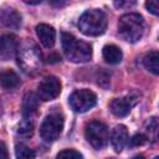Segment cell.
<instances>
[{
  "mask_svg": "<svg viewBox=\"0 0 159 159\" xmlns=\"http://www.w3.org/2000/svg\"><path fill=\"white\" fill-rule=\"evenodd\" d=\"M61 42H62V50L65 52V56L76 63L80 62H87L92 57V46L84 41L77 40L73 35L62 32L61 35Z\"/></svg>",
  "mask_w": 159,
  "mask_h": 159,
  "instance_id": "6da1fadb",
  "label": "cell"
},
{
  "mask_svg": "<svg viewBox=\"0 0 159 159\" xmlns=\"http://www.w3.org/2000/svg\"><path fill=\"white\" fill-rule=\"evenodd\" d=\"M107 16L101 9L86 10L78 20V29L86 36H99L107 29Z\"/></svg>",
  "mask_w": 159,
  "mask_h": 159,
  "instance_id": "7a4b0ae2",
  "label": "cell"
},
{
  "mask_svg": "<svg viewBox=\"0 0 159 159\" xmlns=\"http://www.w3.org/2000/svg\"><path fill=\"white\" fill-rule=\"evenodd\" d=\"M118 32L120 37L128 42H137L144 34L143 16L135 12L124 14L118 21Z\"/></svg>",
  "mask_w": 159,
  "mask_h": 159,
  "instance_id": "3957f363",
  "label": "cell"
},
{
  "mask_svg": "<svg viewBox=\"0 0 159 159\" xmlns=\"http://www.w3.org/2000/svg\"><path fill=\"white\" fill-rule=\"evenodd\" d=\"M84 135L87 142L97 150L104 148L108 143L109 134L107 125L101 120H92L86 125Z\"/></svg>",
  "mask_w": 159,
  "mask_h": 159,
  "instance_id": "277c9868",
  "label": "cell"
},
{
  "mask_svg": "<svg viewBox=\"0 0 159 159\" xmlns=\"http://www.w3.org/2000/svg\"><path fill=\"white\" fill-rule=\"evenodd\" d=\"M63 117L60 113L47 116L40 125V135L45 142H55L62 133Z\"/></svg>",
  "mask_w": 159,
  "mask_h": 159,
  "instance_id": "5b68a950",
  "label": "cell"
},
{
  "mask_svg": "<svg viewBox=\"0 0 159 159\" xmlns=\"http://www.w3.org/2000/svg\"><path fill=\"white\" fill-rule=\"evenodd\" d=\"M68 103H70L71 108L75 112H77V113H84V112L89 111L91 108H93L96 106V103H97V96L92 91H89L87 88L76 89L70 96Z\"/></svg>",
  "mask_w": 159,
  "mask_h": 159,
  "instance_id": "8992f818",
  "label": "cell"
},
{
  "mask_svg": "<svg viewBox=\"0 0 159 159\" xmlns=\"http://www.w3.org/2000/svg\"><path fill=\"white\" fill-rule=\"evenodd\" d=\"M61 92V82L55 76L45 77L37 87V97L42 101H52Z\"/></svg>",
  "mask_w": 159,
  "mask_h": 159,
  "instance_id": "52a82bcc",
  "label": "cell"
},
{
  "mask_svg": "<svg viewBox=\"0 0 159 159\" xmlns=\"http://www.w3.org/2000/svg\"><path fill=\"white\" fill-rule=\"evenodd\" d=\"M17 39L11 34H5L0 36V61L11 60L17 51Z\"/></svg>",
  "mask_w": 159,
  "mask_h": 159,
  "instance_id": "ba28073f",
  "label": "cell"
},
{
  "mask_svg": "<svg viewBox=\"0 0 159 159\" xmlns=\"http://www.w3.org/2000/svg\"><path fill=\"white\" fill-rule=\"evenodd\" d=\"M137 103V98L133 96H125V97H120V98H116L111 102L109 104V109L111 112L117 116V117H125L130 109L133 108V106Z\"/></svg>",
  "mask_w": 159,
  "mask_h": 159,
  "instance_id": "9c48e42d",
  "label": "cell"
},
{
  "mask_svg": "<svg viewBox=\"0 0 159 159\" xmlns=\"http://www.w3.org/2000/svg\"><path fill=\"white\" fill-rule=\"evenodd\" d=\"M36 35L40 40V42L46 47L51 48L55 45L56 41V31L51 25L47 24H39L36 26Z\"/></svg>",
  "mask_w": 159,
  "mask_h": 159,
  "instance_id": "30bf717a",
  "label": "cell"
},
{
  "mask_svg": "<svg viewBox=\"0 0 159 159\" xmlns=\"http://www.w3.org/2000/svg\"><path fill=\"white\" fill-rule=\"evenodd\" d=\"M111 142L113 145V149L116 152H122V149L125 147L127 142H128V130L127 127L123 124H119L117 127H114L113 132H112V137H111Z\"/></svg>",
  "mask_w": 159,
  "mask_h": 159,
  "instance_id": "8fae6325",
  "label": "cell"
},
{
  "mask_svg": "<svg viewBox=\"0 0 159 159\" xmlns=\"http://www.w3.org/2000/svg\"><path fill=\"white\" fill-rule=\"evenodd\" d=\"M0 22L10 29H17L21 25V15L12 7H5L0 11Z\"/></svg>",
  "mask_w": 159,
  "mask_h": 159,
  "instance_id": "7c38bea8",
  "label": "cell"
},
{
  "mask_svg": "<svg viewBox=\"0 0 159 159\" xmlns=\"http://www.w3.org/2000/svg\"><path fill=\"white\" fill-rule=\"evenodd\" d=\"M19 83H20V78L16 72H14L12 70H9V68L0 71V86L2 88L12 89V88L17 87Z\"/></svg>",
  "mask_w": 159,
  "mask_h": 159,
  "instance_id": "4fadbf2b",
  "label": "cell"
},
{
  "mask_svg": "<svg viewBox=\"0 0 159 159\" xmlns=\"http://www.w3.org/2000/svg\"><path fill=\"white\" fill-rule=\"evenodd\" d=\"M102 55L104 61L109 65H117L123 58L122 50L116 45H106L102 50Z\"/></svg>",
  "mask_w": 159,
  "mask_h": 159,
  "instance_id": "5bb4252c",
  "label": "cell"
},
{
  "mask_svg": "<svg viewBox=\"0 0 159 159\" xmlns=\"http://www.w3.org/2000/svg\"><path fill=\"white\" fill-rule=\"evenodd\" d=\"M39 107V97L35 93H27L26 97L24 98L22 103V109H24V116L27 118H31V116L36 112Z\"/></svg>",
  "mask_w": 159,
  "mask_h": 159,
  "instance_id": "9a60e30c",
  "label": "cell"
},
{
  "mask_svg": "<svg viewBox=\"0 0 159 159\" xmlns=\"http://www.w3.org/2000/svg\"><path fill=\"white\" fill-rule=\"evenodd\" d=\"M143 63H144V67L152 73L154 75L159 73V53L157 51L148 52L143 58Z\"/></svg>",
  "mask_w": 159,
  "mask_h": 159,
  "instance_id": "2e32d148",
  "label": "cell"
},
{
  "mask_svg": "<svg viewBox=\"0 0 159 159\" xmlns=\"http://www.w3.org/2000/svg\"><path fill=\"white\" fill-rule=\"evenodd\" d=\"M145 132H147V139H150L152 142L157 140L158 137V119L157 117H152L145 125Z\"/></svg>",
  "mask_w": 159,
  "mask_h": 159,
  "instance_id": "e0dca14e",
  "label": "cell"
},
{
  "mask_svg": "<svg viewBox=\"0 0 159 159\" xmlns=\"http://www.w3.org/2000/svg\"><path fill=\"white\" fill-rule=\"evenodd\" d=\"M16 159H35V153L32 149L24 144H17L15 149Z\"/></svg>",
  "mask_w": 159,
  "mask_h": 159,
  "instance_id": "ac0fdd59",
  "label": "cell"
},
{
  "mask_svg": "<svg viewBox=\"0 0 159 159\" xmlns=\"http://www.w3.org/2000/svg\"><path fill=\"white\" fill-rule=\"evenodd\" d=\"M32 130H34V122H32V119L25 117L24 120L19 125V133L22 134V135H31Z\"/></svg>",
  "mask_w": 159,
  "mask_h": 159,
  "instance_id": "d6986e66",
  "label": "cell"
},
{
  "mask_svg": "<svg viewBox=\"0 0 159 159\" xmlns=\"http://www.w3.org/2000/svg\"><path fill=\"white\" fill-rule=\"evenodd\" d=\"M56 159H83L82 154L75 149H65V150H61Z\"/></svg>",
  "mask_w": 159,
  "mask_h": 159,
  "instance_id": "ffe728a7",
  "label": "cell"
},
{
  "mask_svg": "<svg viewBox=\"0 0 159 159\" xmlns=\"http://www.w3.org/2000/svg\"><path fill=\"white\" fill-rule=\"evenodd\" d=\"M145 140H147L145 135H143V134H135V135H133L132 139H130V145H133V147H139V145H143V144L145 143Z\"/></svg>",
  "mask_w": 159,
  "mask_h": 159,
  "instance_id": "44dd1931",
  "label": "cell"
},
{
  "mask_svg": "<svg viewBox=\"0 0 159 159\" xmlns=\"http://www.w3.org/2000/svg\"><path fill=\"white\" fill-rule=\"evenodd\" d=\"M145 7L153 15H158L159 14V4H158V1H147L145 2Z\"/></svg>",
  "mask_w": 159,
  "mask_h": 159,
  "instance_id": "7402d4cb",
  "label": "cell"
},
{
  "mask_svg": "<svg viewBox=\"0 0 159 159\" xmlns=\"http://www.w3.org/2000/svg\"><path fill=\"white\" fill-rule=\"evenodd\" d=\"M0 159H9L7 148L2 142H0Z\"/></svg>",
  "mask_w": 159,
  "mask_h": 159,
  "instance_id": "603a6c76",
  "label": "cell"
},
{
  "mask_svg": "<svg viewBox=\"0 0 159 159\" xmlns=\"http://www.w3.org/2000/svg\"><path fill=\"white\" fill-rule=\"evenodd\" d=\"M116 6H124V5H134V2H123V1H119V2H114Z\"/></svg>",
  "mask_w": 159,
  "mask_h": 159,
  "instance_id": "cb8c5ba5",
  "label": "cell"
},
{
  "mask_svg": "<svg viewBox=\"0 0 159 159\" xmlns=\"http://www.w3.org/2000/svg\"><path fill=\"white\" fill-rule=\"evenodd\" d=\"M132 159H145L143 155H135V157H133Z\"/></svg>",
  "mask_w": 159,
  "mask_h": 159,
  "instance_id": "d4e9b609",
  "label": "cell"
},
{
  "mask_svg": "<svg viewBox=\"0 0 159 159\" xmlns=\"http://www.w3.org/2000/svg\"><path fill=\"white\" fill-rule=\"evenodd\" d=\"M25 2H27V4H40L41 1H25Z\"/></svg>",
  "mask_w": 159,
  "mask_h": 159,
  "instance_id": "484cf974",
  "label": "cell"
},
{
  "mask_svg": "<svg viewBox=\"0 0 159 159\" xmlns=\"http://www.w3.org/2000/svg\"><path fill=\"white\" fill-rule=\"evenodd\" d=\"M108 159H113V158H108Z\"/></svg>",
  "mask_w": 159,
  "mask_h": 159,
  "instance_id": "4316f807",
  "label": "cell"
},
{
  "mask_svg": "<svg viewBox=\"0 0 159 159\" xmlns=\"http://www.w3.org/2000/svg\"><path fill=\"white\" fill-rule=\"evenodd\" d=\"M154 159H158V158H154Z\"/></svg>",
  "mask_w": 159,
  "mask_h": 159,
  "instance_id": "83f0119b",
  "label": "cell"
}]
</instances>
